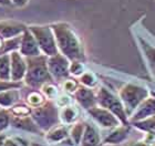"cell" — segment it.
Segmentation results:
<instances>
[{
	"label": "cell",
	"mask_w": 155,
	"mask_h": 146,
	"mask_svg": "<svg viewBox=\"0 0 155 146\" xmlns=\"http://www.w3.org/2000/svg\"><path fill=\"white\" fill-rule=\"evenodd\" d=\"M27 60V73L23 81L32 89H40L45 84L53 81L48 68V57L40 54L37 57H29Z\"/></svg>",
	"instance_id": "2"
},
{
	"label": "cell",
	"mask_w": 155,
	"mask_h": 146,
	"mask_svg": "<svg viewBox=\"0 0 155 146\" xmlns=\"http://www.w3.org/2000/svg\"><path fill=\"white\" fill-rule=\"evenodd\" d=\"M27 29H28V27L20 21H16V20L0 21V36L5 40L21 36Z\"/></svg>",
	"instance_id": "11"
},
{
	"label": "cell",
	"mask_w": 155,
	"mask_h": 146,
	"mask_svg": "<svg viewBox=\"0 0 155 146\" xmlns=\"http://www.w3.org/2000/svg\"><path fill=\"white\" fill-rule=\"evenodd\" d=\"M19 52L25 57H37V55L42 54L41 50L39 48V44L37 42L36 38L32 34V32L29 29H27L21 36V42H20Z\"/></svg>",
	"instance_id": "9"
},
{
	"label": "cell",
	"mask_w": 155,
	"mask_h": 146,
	"mask_svg": "<svg viewBox=\"0 0 155 146\" xmlns=\"http://www.w3.org/2000/svg\"><path fill=\"white\" fill-rule=\"evenodd\" d=\"M147 54H149L150 59H151V61H152L153 63L155 64V51H154V50H153V49H151V52L147 51Z\"/></svg>",
	"instance_id": "33"
},
{
	"label": "cell",
	"mask_w": 155,
	"mask_h": 146,
	"mask_svg": "<svg viewBox=\"0 0 155 146\" xmlns=\"http://www.w3.org/2000/svg\"><path fill=\"white\" fill-rule=\"evenodd\" d=\"M97 105L111 111L115 115L122 124H127V114L125 112L124 105L120 97L114 95L112 92H110L107 88H100L97 92Z\"/></svg>",
	"instance_id": "6"
},
{
	"label": "cell",
	"mask_w": 155,
	"mask_h": 146,
	"mask_svg": "<svg viewBox=\"0 0 155 146\" xmlns=\"http://www.w3.org/2000/svg\"><path fill=\"white\" fill-rule=\"evenodd\" d=\"M84 130H85V123H77L72 126L71 131H70V137L77 146L80 145Z\"/></svg>",
	"instance_id": "22"
},
{
	"label": "cell",
	"mask_w": 155,
	"mask_h": 146,
	"mask_svg": "<svg viewBox=\"0 0 155 146\" xmlns=\"http://www.w3.org/2000/svg\"><path fill=\"white\" fill-rule=\"evenodd\" d=\"M28 29L36 38L42 54L47 57L58 54V44L51 26H29Z\"/></svg>",
	"instance_id": "5"
},
{
	"label": "cell",
	"mask_w": 155,
	"mask_h": 146,
	"mask_svg": "<svg viewBox=\"0 0 155 146\" xmlns=\"http://www.w3.org/2000/svg\"><path fill=\"white\" fill-rule=\"evenodd\" d=\"M74 97L78 103L87 111L91 107L97 105V93H94L91 88H87L84 85L78 88V90L74 92Z\"/></svg>",
	"instance_id": "12"
},
{
	"label": "cell",
	"mask_w": 155,
	"mask_h": 146,
	"mask_svg": "<svg viewBox=\"0 0 155 146\" xmlns=\"http://www.w3.org/2000/svg\"><path fill=\"white\" fill-rule=\"evenodd\" d=\"M20 101V89H11L0 93V107L11 109Z\"/></svg>",
	"instance_id": "17"
},
{
	"label": "cell",
	"mask_w": 155,
	"mask_h": 146,
	"mask_svg": "<svg viewBox=\"0 0 155 146\" xmlns=\"http://www.w3.org/2000/svg\"><path fill=\"white\" fill-rule=\"evenodd\" d=\"M102 144L103 143L101 140V135L97 126L93 124L85 123V130L80 146H102Z\"/></svg>",
	"instance_id": "15"
},
{
	"label": "cell",
	"mask_w": 155,
	"mask_h": 146,
	"mask_svg": "<svg viewBox=\"0 0 155 146\" xmlns=\"http://www.w3.org/2000/svg\"><path fill=\"white\" fill-rule=\"evenodd\" d=\"M10 1H11V5H13V6H16V7H19V8L25 7L27 3L29 2V0H10Z\"/></svg>",
	"instance_id": "32"
},
{
	"label": "cell",
	"mask_w": 155,
	"mask_h": 146,
	"mask_svg": "<svg viewBox=\"0 0 155 146\" xmlns=\"http://www.w3.org/2000/svg\"><path fill=\"white\" fill-rule=\"evenodd\" d=\"M51 27L54 32L59 52L70 61L83 62L85 60L83 47L72 27L67 22L52 23Z\"/></svg>",
	"instance_id": "1"
},
{
	"label": "cell",
	"mask_w": 155,
	"mask_h": 146,
	"mask_svg": "<svg viewBox=\"0 0 155 146\" xmlns=\"http://www.w3.org/2000/svg\"><path fill=\"white\" fill-rule=\"evenodd\" d=\"M0 80H11V58L10 53L0 55Z\"/></svg>",
	"instance_id": "19"
},
{
	"label": "cell",
	"mask_w": 155,
	"mask_h": 146,
	"mask_svg": "<svg viewBox=\"0 0 155 146\" xmlns=\"http://www.w3.org/2000/svg\"><path fill=\"white\" fill-rule=\"evenodd\" d=\"M79 88V83H78L75 80L73 79H67L64 80V83H63V89H64L65 91L69 92V93H74L75 91L78 90Z\"/></svg>",
	"instance_id": "29"
},
{
	"label": "cell",
	"mask_w": 155,
	"mask_h": 146,
	"mask_svg": "<svg viewBox=\"0 0 155 146\" xmlns=\"http://www.w3.org/2000/svg\"><path fill=\"white\" fill-rule=\"evenodd\" d=\"M71 61L67 57L59 52L58 54L48 57V68L53 80L64 81L70 75Z\"/></svg>",
	"instance_id": "7"
},
{
	"label": "cell",
	"mask_w": 155,
	"mask_h": 146,
	"mask_svg": "<svg viewBox=\"0 0 155 146\" xmlns=\"http://www.w3.org/2000/svg\"><path fill=\"white\" fill-rule=\"evenodd\" d=\"M29 146H47V145H43V144H40V143H30Z\"/></svg>",
	"instance_id": "36"
},
{
	"label": "cell",
	"mask_w": 155,
	"mask_h": 146,
	"mask_svg": "<svg viewBox=\"0 0 155 146\" xmlns=\"http://www.w3.org/2000/svg\"><path fill=\"white\" fill-rule=\"evenodd\" d=\"M3 41H5V39H3L2 37L0 36V49L2 48V44H3Z\"/></svg>",
	"instance_id": "37"
},
{
	"label": "cell",
	"mask_w": 155,
	"mask_h": 146,
	"mask_svg": "<svg viewBox=\"0 0 155 146\" xmlns=\"http://www.w3.org/2000/svg\"><path fill=\"white\" fill-rule=\"evenodd\" d=\"M149 140L143 141V142H135V143L130 144L129 146H154L155 143V134L150 133L149 134Z\"/></svg>",
	"instance_id": "31"
},
{
	"label": "cell",
	"mask_w": 155,
	"mask_h": 146,
	"mask_svg": "<svg viewBox=\"0 0 155 146\" xmlns=\"http://www.w3.org/2000/svg\"><path fill=\"white\" fill-rule=\"evenodd\" d=\"M7 136L5 135L3 133H0V146H2L3 143H5V141H6Z\"/></svg>",
	"instance_id": "34"
},
{
	"label": "cell",
	"mask_w": 155,
	"mask_h": 146,
	"mask_svg": "<svg viewBox=\"0 0 155 146\" xmlns=\"http://www.w3.org/2000/svg\"><path fill=\"white\" fill-rule=\"evenodd\" d=\"M69 136H70V132L68 127L64 125H57L47 132L45 138L51 143H61L62 141H64Z\"/></svg>",
	"instance_id": "18"
},
{
	"label": "cell",
	"mask_w": 155,
	"mask_h": 146,
	"mask_svg": "<svg viewBox=\"0 0 155 146\" xmlns=\"http://www.w3.org/2000/svg\"><path fill=\"white\" fill-rule=\"evenodd\" d=\"M130 133V126H127V124H121L120 126L115 127V130L111 134H109L105 140H104V144H120L126 141V138L129 137Z\"/></svg>",
	"instance_id": "16"
},
{
	"label": "cell",
	"mask_w": 155,
	"mask_h": 146,
	"mask_svg": "<svg viewBox=\"0 0 155 146\" xmlns=\"http://www.w3.org/2000/svg\"><path fill=\"white\" fill-rule=\"evenodd\" d=\"M0 3L1 5H11V1L10 0H0Z\"/></svg>",
	"instance_id": "35"
},
{
	"label": "cell",
	"mask_w": 155,
	"mask_h": 146,
	"mask_svg": "<svg viewBox=\"0 0 155 146\" xmlns=\"http://www.w3.org/2000/svg\"><path fill=\"white\" fill-rule=\"evenodd\" d=\"M2 146H29L20 138H13V137H7Z\"/></svg>",
	"instance_id": "30"
},
{
	"label": "cell",
	"mask_w": 155,
	"mask_h": 146,
	"mask_svg": "<svg viewBox=\"0 0 155 146\" xmlns=\"http://www.w3.org/2000/svg\"><path fill=\"white\" fill-rule=\"evenodd\" d=\"M11 124V112L9 109H0V133L6 131Z\"/></svg>",
	"instance_id": "24"
},
{
	"label": "cell",
	"mask_w": 155,
	"mask_h": 146,
	"mask_svg": "<svg viewBox=\"0 0 155 146\" xmlns=\"http://www.w3.org/2000/svg\"><path fill=\"white\" fill-rule=\"evenodd\" d=\"M79 116V111L78 109H75L74 106L71 105H65L62 111L60 112V120L65 124H71L73 122H75Z\"/></svg>",
	"instance_id": "20"
},
{
	"label": "cell",
	"mask_w": 155,
	"mask_h": 146,
	"mask_svg": "<svg viewBox=\"0 0 155 146\" xmlns=\"http://www.w3.org/2000/svg\"><path fill=\"white\" fill-rule=\"evenodd\" d=\"M87 113L93 118L95 123H97L103 128H115L122 124L121 121L111 111L107 110L100 105H95V106L89 109Z\"/></svg>",
	"instance_id": "8"
},
{
	"label": "cell",
	"mask_w": 155,
	"mask_h": 146,
	"mask_svg": "<svg viewBox=\"0 0 155 146\" xmlns=\"http://www.w3.org/2000/svg\"><path fill=\"white\" fill-rule=\"evenodd\" d=\"M149 97V90L135 84L124 85L120 92V99L122 101L127 116H131L143 101Z\"/></svg>",
	"instance_id": "4"
},
{
	"label": "cell",
	"mask_w": 155,
	"mask_h": 146,
	"mask_svg": "<svg viewBox=\"0 0 155 146\" xmlns=\"http://www.w3.org/2000/svg\"><path fill=\"white\" fill-rule=\"evenodd\" d=\"M11 126H13L17 130H22L27 131V132H31V133L39 134L41 133L42 131L40 130V127L36 124V122L33 121L31 115L28 116H15L11 114Z\"/></svg>",
	"instance_id": "14"
},
{
	"label": "cell",
	"mask_w": 155,
	"mask_h": 146,
	"mask_svg": "<svg viewBox=\"0 0 155 146\" xmlns=\"http://www.w3.org/2000/svg\"><path fill=\"white\" fill-rule=\"evenodd\" d=\"M31 117L41 131L48 132L52 127L58 125L60 121V113L55 104L48 101L38 107H33Z\"/></svg>",
	"instance_id": "3"
},
{
	"label": "cell",
	"mask_w": 155,
	"mask_h": 146,
	"mask_svg": "<svg viewBox=\"0 0 155 146\" xmlns=\"http://www.w3.org/2000/svg\"><path fill=\"white\" fill-rule=\"evenodd\" d=\"M154 114H155V99L154 97H147L134 111V113L132 114V117H131V121H132L133 123L134 122H139V121L152 117Z\"/></svg>",
	"instance_id": "13"
},
{
	"label": "cell",
	"mask_w": 155,
	"mask_h": 146,
	"mask_svg": "<svg viewBox=\"0 0 155 146\" xmlns=\"http://www.w3.org/2000/svg\"><path fill=\"white\" fill-rule=\"evenodd\" d=\"M80 82L84 86H87V88H94L97 83L94 74L91 72H84L83 74L80 76Z\"/></svg>",
	"instance_id": "26"
},
{
	"label": "cell",
	"mask_w": 155,
	"mask_h": 146,
	"mask_svg": "<svg viewBox=\"0 0 155 146\" xmlns=\"http://www.w3.org/2000/svg\"><path fill=\"white\" fill-rule=\"evenodd\" d=\"M70 73L75 76H81L84 73V67L82 61H71L70 63Z\"/></svg>",
	"instance_id": "28"
},
{
	"label": "cell",
	"mask_w": 155,
	"mask_h": 146,
	"mask_svg": "<svg viewBox=\"0 0 155 146\" xmlns=\"http://www.w3.org/2000/svg\"><path fill=\"white\" fill-rule=\"evenodd\" d=\"M9 110L11 114L15 116H28V115H31L32 107L29 106V105H26V104L17 103L16 105H13Z\"/></svg>",
	"instance_id": "23"
},
{
	"label": "cell",
	"mask_w": 155,
	"mask_h": 146,
	"mask_svg": "<svg viewBox=\"0 0 155 146\" xmlns=\"http://www.w3.org/2000/svg\"><path fill=\"white\" fill-rule=\"evenodd\" d=\"M0 109H2V107H0Z\"/></svg>",
	"instance_id": "38"
},
{
	"label": "cell",
	"mask_w": 155,
	"mask_h": 146,
	"mask_svg": "<svg viewBox=\"0 0 155 146\" xmlns=\"http://www.w3.org/2000/svg\"><path fill=\"white\" fill-rule=\"evenodd\" d=\"M45 96L42 93H40L39 91H37L36 89L31 91L29 94L27 95V103L29 106L33 107H38L40 105H42L43 103H45Z\"/></svg>",
	"instance_id": "21"
},
{
	"label": "cell",
	"mask_w": 155,
	"mask_h": 146,
	"mask_svg": "<svg viewBox=\"0 0 155 146\" xmlns=\"http://www.w3.org/2000/svg\"><path fill=\"white\" fill-rule=\"evenodd\" d=\"M11 58V80L21 82L27 73V60L19 51H13L10 53Z\"/></svg>",
	"instance_id": "10"
},
{
	"label": "cell",
	"mask_w": 155,
	"mask_h": 146,
	"mask_svg": "<svg viewBox=\"0 0 155 146\" xmlns=\"http://www.w3.org/2000/svg\"><path fill=\"white\" fill-rule=\"evenodd\" d=\"M22 86L21 82H16L12 80L6 81V80H0V93L7 90H11V89H20Z\"/></svg>",
	"instance_id": "27"
},
{
	"label": "cell",
	"mask_w": 155,
	"mask_h": 146,
	"mask_svg": "<svg viewBox=\"0 0 155 146\" xmlns=\"http://www.w3.org/2000/svg\"><path fill=\"white\" fill-rule=\"evenodd\" d=\"M134 125L136 127H139L140 130L155 134V118H153V117H149V118L139 121V122H134Z\"/></svg>",
	"instance_id": "25"
}]
</instances>
